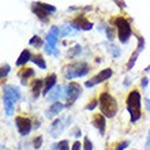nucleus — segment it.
<instances>
[{
	"instance_id": "nucleus-4",
	"label": "nucleus",
	"mask_w": 150,
	"mask_h": 150,
	"mask_svg": "<svg viewBox=\"0 0 150 150\" xmlns=\"http://www.w3.org/2000/svg\"><path fill=\"white\" fill-rule=\"evenodd\" d=\"M89 64L85 63V62H76V63L68 64L63 68V74L66 79H75V78H82L85 75L89 74Z\"/></svg>"
},
{
	"instance_id": "nucleus-33",
	"label": "nucleus",
	"mask_w": 150,
	"mask_h": 150,
	"mask_svg": "<svg viewBox=\"0 0 150 150\" xmlns=\"http://www.w3.org/2000/svg\"><path fill=\"white\" fill-rule=\"evenodd\" d=\"M145 150H150V130L147 134V139H146V145H145Z\"/></svg>"
},
{
	"instance_id": "nucleus-2",
	"label": "nucleus",
	"mask_w": 150,
	"mask_h": 150,
	"mask_svg": "<svg viewBox=\"0 0 150 150\" xmlns=\"http://www.w3.org/2000/svg\"><path fill=\"white\" fill-rule=\"evenodd\" d=\"M98 103H100L101 113H103L105 117L112 119L116 116L119 105H117V101H116V98H115L113 96H111L109 93H107V91H103V93L100 94Z\"/></svg>"
},
{
	"instance_id": "nucleus-11",
	"label": "nucleus",
	"mask_w": 150,
	"mask_h": 150,
	"mask_svg": "<svg viewBox=\"0 0 150 150\" xmlns=\"http://www.w3.org/2000/svg\"><path fill=\"white\" fill-rule=\"evenodd\" d=\"M71 26L74 29H76V30H85V32L93 29V23L85 15H78L75 19H72Z\"/></svg>"
},
{
	"instance_id": "nucleus-18",
	"label": "nucleus",
	"mask_w": 150,
	"mask_h": 150,
	"mask_svg": "<svg viewBox=\"0 0 150 150\" xmlns=\"http://www.w3.org/2000/svg\"><path fill=\"white\" fill-rule=\"evenodd\" d=\"M32 53H30V51L29 49H23L22 51V53L19 55V57H18V60H16V66H23V64H26L28 62H30L32 60Z\"/></svg>"
},
{
	"instance_id": "nucleus-9",
	"label": "nucleus",
	"mask_w": 150,
	"mask_h": 150,
	"mask_svg": "<svg viewBox=\"0 0 150 150\" xmlns=\"http://www.w3.org/2000/svg\"><path fill=\"white\" fill-rule=\"evenodd\" d=\"M15 124H16V128L19 131V134L22 137H26V135L30 134V131L33 128V124H32V120L29 117H23V116H16L15 117Z\"/></svg>"
},
{
	"instance_id": "nucleus-30",
	"label": "nucleus",
	"mask_w": 150,
	"mask_h": 150,
	"mask_svg": "<svg viewBox=\"0 0 150 150\" xmlns=\"http://www.w3.org/2000/svg\"><path fill=\"white\" fill-rule=\"evenodd\" d=\"M97 105H100V103L97 101V100H93L91 103H89L86 105V111H93V109H96V107Z\"/></svg>"
},
{
	"instance_id": "nucleus-1",
	"label": "nucleus",
	"mask_w": 150,
	"mask_h": 150,
	"mask_svg": "<svg viewBox=\"0 0 150 150\" xmlns=\"http://www.w3.org/2000/svg\"><path fill=\"white\" fill-rule=\"evenodd\" d=\"M21 98V91L19 87L14 86V85H7L3 87V104L4 109H6V115L11 116L14 113V107L15 103Z\"/></svg>"
},
{
	"instance_id": "nucleus-32",
	"label": "nucleus",
	"mask_w": 150,
	"mask_h": 150,
	"mask_svg": "<svg viewBox=\"0 0 150 150\" xmlns=\"http://www.w3.org/2000/svg\"><path fill=\"white\" fill-rule=\"evenodd\" d=\"M109 51H111V53L113 55V57H119V56H120V51H119L117 47H115V45L109 47Z\"/></svg>"
},
{
	"instance_id": "nucleus-17",
	"label": "nucleus",
	"mask_w": 150,
	"mask_h": 150,
	"mask_svg": "<svg viewBox=\"0 0 150 150\" xmlns=\"http://www.w3.org/2000/svg\"><path fill=\"white\" fill-rule=\"evenodd\" d=\"M42 90H44V81H41V79L34 81V82H33V86H32L33 97L37 98L40 94H42Z\"/></svg>"
},
{
	"instance_id": "nucleus-6",
	"label": "nucleus",
	"mask_w": 150,
	"mask_h": 150,
	"mask_svg": "<svg viewBox=\"0 0 150 150\" xmlns=\"http://www.w3.org/2000/svg\"><path fill=\"white\" fill-rule=\"evenodd\" d=\"M32 11L36 14V16L40 21L47 22L49 19V15L56 11V7L55 6H51V4L41 3V1H34L32 6Z\"/></svg>"
},
{
	"instance_id": "nucleus-29",
	"label": "nucleus",
	"mask_w": 150,
	"mask_h": 150,
	"mask_svg": "<svg viewBox=\"0 0 150 150\" xmlns=\"http://www.w3.org/2000/svg\"><path fill=\"white\" fill-rule=\"evenodd\" d=\"M41 145H42V137H37V138H34V141H33V147H34V149H40Z\"/></svg>"
},
{
	"instance_id": "nucleus-20",
	"label": "nucleus",
	"mask_w": 150,
	"mask_h": 150,
	"mask_svg": "<svg viewBox=\"0 0 150 150\" xmlns=\"http://www.w3.org/2000/svg\"><path fill=\"white\" fill-rule=\"evenodd\" d=\"M32 62L36 64L37 67H40L41 70H45L47 68V63H45V59H44L41 55H34L32 57Z\"/></svg>"
},
{
	"instance_id": "nucleus-27",
	"label": "nucleus",
	"mask_w": 150,
	"mask_h": 150,
	"mask_svg": "<svg viewBox=\"0 0 150 150\" xmlns=\"http://www.w3.org/2000/svg\"><path fill=\"white\" fill-rule=\"evenodd\" d=\"M137 37V40H138V51L139 52H142L143 49H145V40H143V37H141V36H135Z\"/></svg>"
},
{
	"instance_id": "nucleus-12",
	"label": "nucleus",
	"mask_w": 150,
	"mask_h": 150,
	"mask_svg": "<svg viewBox=\"0 0 150 150\" xmlns=\"http://www.w3.org/2000/svg\"><path fill=\"white\" fill-rule=\"evenodd\" d=\"M64 108H66V105H64L63 103L56 101V103H53L51 107L47 109V112H45V116H47L48 119H53V117H56V116H57L60 112L63 111Z\"/></svg>"
},
{
	"instance_id": "nucleus-36",
	"label": "nucleus",
	"mask_w": 150,
	"mask_h": 150,
	"mask_svg": "<svg viewBox=\"0 0 150 150\" xmlns=\"http://www.w3.org/2000/svg\"><path fill=\"white\" fill-rule=\"evenodd\" d=\"M74 137H81V130L79 128H75L74 130Z\"/></svg>"
},
{
	"instance_id": "nucleus-38",
	"label": "nucleus",
	"mask_w": 150,
	"mask_h": 150,
	"mask_svg": "<svg viewBox=\"0 0 150 150\" xmlns=\"http://www.w3.org/2000/svg\"><path fill=\"white\" fill-rule=\"evenodd\" d=\"M146 108H147V112L150 113V100L146 98Z\"/></svg>"
},
{
	"instance_id": "nucleus-14",
	"label": "nucleus",
	"mask_w": 150,
	"mask_h": 150,
	"mask_svg": "<svg viewBox=\"0 0 150 150\" xmlns=\"http://www.w3.org/2000/svg\"><path fill=\"white\" fill-rule=\"evenodd\" d=\"M91 124L98 130V132L101 135L105 134V116H104L103 113H97L94 115V117H93V122H91Z\"/></svg>"
},
{
	"instance_id": "nucleus-37",
	"label": "nucleus",
	"mask_w": 150,
	"mask_h": 150,
	"mask_svg": "<svg viewBox=\"0 0 150 150\" xmlns=\"http://www.w3.org/2000/svg\"><path fill=\"white\" fill-rule=\"evenodd\" d=\"M115 3H116V4H117V6H119V7H126V3H123V1H115Z\"/></svg>"
},
{
	"instance_id": "nucleus-28",
	"label": "nucleus",
	"mask_w": 150,
	"mask_h": 150,
	"mask_svg": "<svg viewBox=\"0 0 150 150\" xmlns=\"http://www.w3.org/2000/svg\"><path fill=\"white\" fill-rule=\"evenodd\" d=\"M128 145H130V141H123V142L117 143L113 150H124L126 147H128Z\"/></svg>"
},
{
	"instance_id": "nucleus-8",
	"label": "nucleus",
	"mask_w": 150,
	"mask_h": 150,
	"mask_svg": "<svg viewBox=\"0 0 150 150\" xmlns=\"http://www.w3.org/2000/svg\"><path fill=\"white\" fill-rule=\"evenodd\" d=\"M82 94V87L76 82H70L66 86V97H67V104L66 107H72L74 103L79 98V96Z\"/></svg>"
},
{
	"instance_id": "nucleus-31",
	"label": "nucleus",
	"mask_w": 150,
	"mask_h": 150,
	"mask_svg": "<svg viewBox=\"0 0 150 150\" xmlns=\"http://www.w3.org/2000/svg\"><path fill=\"white\" fill-rule=\"evenodd\" d=\"M105 32H107V37H108V40H109V41H112V40L115 38V32H113V29H112L111 26H108Z\"/></svg>"
},
{
	"instance_id": "nucleus-19",
	"label": "nucleus",
	"mask_w": 150,
	"mask_h": 150,
	"mask_svg": "<svg viewBox=\"0 0 150 150\" xmlns=\"http://www.w3.org/2000/svg\"><path fill=\"white\" fill-rule=\"evenodd\" d=\"M33 75H34V70H33V68H25V70H22V71L19 72L21 83H22V85H26V83H28V79L30 78V76H33Z\"/></svg>"
},
{
	"instance_id": "nucleus-25",
	"label": "nucleus",
	"mask_w": 150,
	"mask_h": 150,
	"mask_svg": "<svg viewBox=\"0 0 150 150\" xmlns=\"http://www.w3.org/2000/svg\"><path fill=\"white\" fill-rule=\"evenodd\" d=\"M8 72H10V66L8 64H3L1 66V71H0V78L4 79L8 75Z\"/></svg>"
},
{
	"instance_id": "nucleus-10",
	"label": "nucleus",
	"mask_w": 150,
	"mask_h": 150,
	"mask_svg": "<svg viewBox=\"0 0 150 150\" xmlns=\"http://www.w3.org/2000/svg\"><path fill=\"white\" fill-rule=\"evenodd\" d=\"M112 74H113V72H112L111 68H105V70H103V71H100L97 75H94L90 81H86V82H85V86L86 87L96 86V85H98V83H101V82H104V81L109 79L112 76Z\"/></svg>"
},
{
	"instance_id": "nucleus-34",
	"label": "nucleus",
	"mask_w": 150,
	"mask_h": 150,
	"mask_svg": "<svg viewBox=\"0 0 150 150\" xmlns=\"http://www.w3.org/2000/svg\"><path fill=\"white\" fill-rule=\"evenodd\" d=\"M81 146H82V145H81V142H78V141H76V142H74L71 150H81Z\"/></svg>"
},
{
	"instance_id": "nucleus-35",
	"label": "nucleus",
	"mask_w": 150,
	"mask_h": 150,
	"mask_svg": "<svg viewBox=\"0 0 150 150\" xmlns=\"http://www.w3.org/2000/svg\"><path fill=\"white\" fill-rule=\"evenodd\" d=\"M147 85H149V79L147 78H142V82H141V86L145 89V87H147Z\"/></svg>"
},
{
	"instance_id": "nucleus-21",
	"label": "nucleus",
	"mask_w": 150,
	"mask_h": 150,
	"mask_svg": "<svg viewBox=\"0 0 150 150\" xmlns=\"http://www.w3.org/2000/svg\"><path fill=\"white\" fill-rule=\"evenodd\" d=\"M52 149L53 150H70V143L68 141H60L59 143H55V145H52Z\"/></svg>"
},
{
	"instance_id": "nucleus-7",
	"label": "nucleus",
	"mask_w": 150,
	"mask_h": 150,
	"mask_svg": "<svg viewBox=\"0 0 150 150\" xmlns=\"http://www.w3.org/2000/svg\"><path fill=\"white\" fill-rule=\"evenodd\" d=\"M59 34H60V30L57 26H52L49 33L47 34V44H45V52L48 55H55V56H59V52L56 51V44L59 41Z\"/></svg>"
},
{
	"instance_id": "nucleus-23",
	"label": "nucleus",
	"mask_w": 150,
	"mask_h": 150,
	"mask_svg": "<svg viewBox=\"0 0 150 150\" xmlns=\"http://www.w3.org/2000/svg\"><path fill=\"white\" fill-rule=\"evenodd\" d=\"M29 44H30V45H33V47H36V48L44 47V41L41 40V37H38V36L32 37V38H30V41H29Z\"/></svg>"
},
{
	"instance_id": "nucleus-13",
	"label": "nucleus",
	"mask_w": 150,
	"mask_h": 150,
	"mask_svg": "<svg viewBox=\"0 0 150 150\" xmlns=\"http://www.w3.org/2000/svg\"><path fill=\"white\" fill-rule=\"evenodd\" d=\"M56 81H57L56 74H51L45 78V81H44V90H42L44 96H48V93H51L52 89L56 86Z\"/></svg>"
},
{
	"instance_id": "nucleus-22",
	"label": "nucleus",
	"mask_w": 150,
	"mask_h": 150,
	"mask_svg": "<svg viewBox=\"0 0 150 150\" xmlns=\"http://www.w3.org/2000/svg\"><path fill=\"white\" fill-rule=\"evenodd\" d=\"M139 53L141 52L137 49V51L131 55V57H130V60H128V63H127V70H131V68L135 66V63H137V60H138V56H139Z\"/></svg>"
},
{
	"instance_id": "nucleus-26",
	"label": "nucleus",
	"mask_w": 150,
	"mask_h": 150,
	"mask_svg": "<svg viewBox=\"0 0 150 150\" xmlns=\"http://www.w3.org/2000/svg\"><path fill=\"white\" fill-rule=\"evenodd\" d=\"M83 150H93V143L90 142V139L87 137L83 138Z\"/></svg>"
},
{
	"instance_id": "nucleus-3",
	"label": "nucleus",
	"mask_w": 150,
	"mask_h": 150,
	"mask_svg": "<svg viewBox=\"0 0 150 150\" xmlns=\"http://www.w3.org/2000/svg\"><path fill=\"white\" fill-rule=\"evenodd\" d=\"M127 111L130 113V122L134 124L141 119V94L139 91L132 90L127 96L126 100Z\"/></svg>"
},
{
	"instance_id": "nucleus-15",
	"label": "nucleus",
	"mask_w": 150,
	"mask_h": 150,
	"mask_svg": "<svg viewBox=\"0 0 150 150\" xmlns=\"http://www.w3.org/2000/svg\"><path fill=\"white\" fill-rule=\"evenodd\" d=\"M64 127H66V124L63 123V119H56L55 122L52 123L49 132H51V135L53 137V138H56V137H59V135L63 132Z\"/></svg>"
},
{
	"instance_id": "nucleus-5",
	"label": "nucleus",
	"mask_w": 150,
	"mask_h": 150,
	"mask_svg": "<svg viewBox=\"0 0 150 150\" xmlns=\"http://www.w3.org/2000/svg\"><path fill=\"white\" fill-rule=\"evenodd\" d=\"M115 26L117 29V33H119V40L122 44H126L128 42L131 34H132V30H131V26H130V22L123 18V16H117L115 19Z\"/></svg>"
},
{
	"instance_id": "nucleus-24",
	"label": "nucleus",
	"mask_w": 150,
	"mask_h": 150,
	"mask_svg": "<svg viewBox=\"0 0 150 150\" xmlns=\"http://www.w3.org/2000/svg\"><path fill=\"white\" fill-rule=\"evenodd\" d=\"M81 51H82V47H81V45H75L71 51H68V56H70V57H74V56H76Z\"/></svg>"
},
{
	"instance_id": "nucleus-16",
	"label": "nucleus",
	"mask_w": 150,
	"mask_h": 150,
	"mask_svg": "<svg viewBox=\"0 0 150 150\" xmlns=\"http://www.w3.org/2000/svg\"><path fill=\"white\" fill-rule=\"evenodd\" d=\"M64 96V93H63V87L60 86H55L53 87V90L51 91V93H49V94H48V98L51 100V101H59L60 98H62V97H63Z\"/></svg>"
}]
</instances>
